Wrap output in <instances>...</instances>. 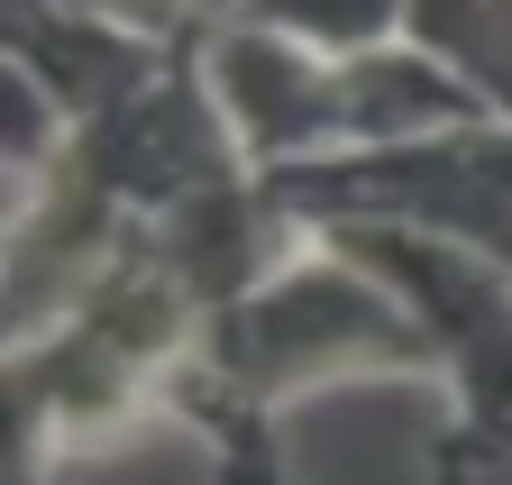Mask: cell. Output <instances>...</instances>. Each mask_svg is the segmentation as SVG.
<instances>
[{
	"label": "cell",
	"instance_id": "obj_3",
	"mask_svg": "<svg viewBox=\"0 0 512 485\" xmlns=\"http://www.w3.org/2000/svg\"><path fill=\"white\" fill-rule=\"evenodd\" d=\"M275 211L311 238V229H421L448 248H476L512 275V129L503 119H467L439 138H403V147H339L311 165H275L266 174Z\"/></svg>",
	"mask_w": 512,
	"mask_h": 485
},
{
	"label": "cell",
	"instance_id": "obj_1",
	"mask_svg": "<svg viewBox=\"0 0 512 485\" xmlns=\"http://www.w3.org/2000/svg\"><path fill=\"white\" fill-rule=\"evenodd\" d=\"M183 376L284 412V403L348 385V376H439V357H430V339L403 312L394 284L366 275L330 238H311L256 293L220 302L202 321V339L183 348Z\"/></svg>",
	"mask_w": 512,
	"mask_h": 485
},
{
	"label": "cell",
	"instance_id": "obj_6",
	"mask_svg": "<svg viewBox=\"0 0 512 485\" xmlns=\"http://www.w3.org/2000/svg\"><path fill=\"white\" fill-rule=\"evenodd\" d=\"M403 37L439 74H458L485 101V119L512 129V0H412Z\"/></svg>",
	"mask_w": 512,
	"mask_h": 485
},
{
	"label": "cell",
	"instance_id": "obj_5",
	"mask_svg": "<svg viewBox=\"0 0 512 485\" xmlns=\"http://www.w3.org/2000/svg\"><path fill=\"white\" fill-rule=\"evenodd\" d=\"M165 55L174 46L138 19H119L110 0H10V74L64 110V129H92L128 92H147L165 74Z\"/></svg>",
	"mask_w": 512,
	"mask_h": 485
},
{
	"label": "cell",
	"instance_id": "obj_2",
	"mask_svg": "<svg viewBox=\"0 0 512 485\" xmlns=\"http://www.w3.org/2000/svg\"><path fill=\"white\" fill-rule=\"evenodd\" d=\"M348 248L366 275L403 293V312L421 321L439 385H448V440L430 458V485H512V275L476 248H448L421 229H311Z\"/></svg>",
	"mask_w": 512,
	"mask_h": 485
},
{
	"label": "cell",
	"instance_id": "obj_7",
	"mask_svg": "<svg viewBox=\"0 0 512 485\" xmlns=\"http://www.w3.org/2000/svg\"><path fill=\"white\" fill-rule=\"evenodd\" d=\"M238 19L275 28V37H302L311 55H375V46L403 37L412 0H247Z\"/></svg>",
	"mask_w": 512,
	"mask_h": 485
},
{
	"label": "cell",
	"instance_id": "obj_4",
	"mask_svg": "<svg viewBox=\"0 0 512 485\" xmlns=\"http://www.w3.org/2000/svg\"><path fill=\"white\" fill-rule=\"evenodd\" d=\"M211 92L229 110V129L247 147L256 174L275 165H311L348 147V92H339V55H311L302 37H275L256 19H229L220 37H202Z\"/></svg>",
	"mask_w": 512,
	"mask_h": 485
}]
</instances>
